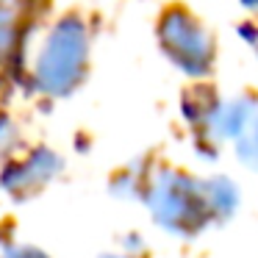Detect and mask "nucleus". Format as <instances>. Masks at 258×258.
I'll return each mask as SVG.
<instances>
[{"instance_id": "1", "label": "nucleus", "mask_w": 258, "mask_h": 258, "mask_svg": "<svg viewBox=\"0 0 258 258\" xmlns=\"http://www.w3.org/2000/svg\"><path fill=\"white\" fill-rule=\"evenodd\" d=\"M86 31L78 20H61L47 36L36 61V81L47 95H64L84 75Z\"/></svg>"}, {"instance_id": "2", "label": "nucleus", "mask_w": 258, "mask_h": 258, "mask_svg": "<svg viewBox=\"0 0 258 258\" xmlns=\"http://www.w3.org/2000/svg\"><path fill=\"white\" fill-rule=\"evenodd\" d=\"M6 258H45V255H42V252H36V250H31V247H23V250L9 252Z\"/></svg>"}]
</instances>
